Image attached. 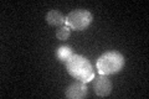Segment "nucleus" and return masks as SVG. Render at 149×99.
<instances>
[{
    "label": "nucleus",
    "instance_id": "f257e3e1",
    "mask_svg": "<svg viewBox=\"0 0 149 99\" xmlns=\"http://www.w3.org/2000/svg\"><path fill=\"white\" fill-rule=\"evenodd\" d=\"M65 63H66V68L68 71V73L73 78L85 83L91 82L92 79H95V72H93L92 64L83 56L73 53Z\"/></svg>",
    "mask_w": 149,
    "mask_h": 99
},
{
    "label": "nucleus",
    "instance_id": "f03ea898",
    "mask_svg": "<svg viewBox=\"0 0 149 99\" xmlns=\"http://www.w3.org/2000/svg\"><path fill=\"white\" fill-rule=\"evenodd\" d=\"M125 60L122 53L114 52V51H109L106 52L97 60V69H98L100 74H114L119 72L123 68Z\"/></svg>",
    "mask_w": 149,
    "mask_h": 99
},
{
    "label": "nucleus",
    "instance_id": "7ed1b4c3",
    "mask_svg": "<svg viewBox=\"0 0 149 99\" xmlns=\"http://www.w3.org/2000/svg\"><path fill=\"white\" fill-rule=\"evenodd\" d=\"M92 22V14L85 9H77L67 14L65 24L72 30H85Z\"/></svg>",
    "mask_w": 149,
    "mask_h": 99
},
{
    "label": "nucleus",
    "instance_id": "20e7f679",
    "mask_svg": "<svg viewBox=\"0 0 149 99\" xmlns=\"http://www.w3.org/2000/svg\"><path fill=\"white\" fill-rule=\"evenodd\" d=\"M93 88H95V93L98 97H107V96H109L112 92V82L108 78V76L100 74L98 77L95 78Z\"/></svg>",
    "mask_w": 149,
    "mask_h": 99
},
{
    "label": "nucleus",
    "instance_id": "39448f33",
    "mask_svg": "<svg viewBox=\"0 0 149 99\" xmlns=\"http://www.w3.org/2000/svg\"><path fill=\"white\" fill-rule=\"evenodd\" d=\"M65 96L70 99H81L85 98L87 96V86L85 82L77 81L71 83L70 86L66 88Z\"/></svg>",
    "mask_w": 149,
    "mask_h": 99
},
{
    "label": "nucleus",
    "instance_id": "423d86ee",
    "mask_svg": "<svg viewBox=\"0 0 149 99\" xmlns=\"http://www.w3.org/2000/svg\"><path fill=\"white\" fill-rule=\"evenodd\" d=\"M65 20H66V17L58 10H50L46 15V21L51 26H62L65 25Z\"/></svg>",
    "mask_w": 149,
    "mask_h": 99
},
{
    "label": "nucleus",
    "instance_id": "0eeeda50",
    "mask_svg": "<svg viewBox=\"0 0 149 99\" xmlns=\"http://www.w3.org/2000/svg\"><path fill=\"white\" fill-rule=\"evenodd\" d=\"M73 55L71 47L68 46H60L57 50H56V57H57L61 62H66V61Z\"/></svg>",
    "mask_w": 149,
    "mask_h": 99
},
{
    "label": "nucleus",
    "instance_id": "6e6552de",
    "mask_svg": "<svg viewBox=\"0 0 149 99\" xmlns=\"http://www.w3.org/2000/svg\"><path fill=\"white\" fill-rule=\"evenodd\" d=\"M70 34H71V29L65 24L62 26H58V29L56 30V37L58 40H67L70 37Z\"/></svg>",
    "mask_w": 149,
    "mask_h": 99
}]
</instances>
